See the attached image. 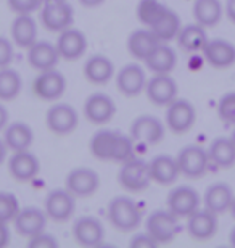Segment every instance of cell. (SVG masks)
I'll list each match as a JSON object with an SVG mask.
<instances>
[{
  "instance_id": "obj_1",
  "label": "cell",
  "mask_w": 235,
  "mask_h": 248,
  "mask_svg": "<svg viewBox=\"0 0 235 248\" xmlns=\"http://www.w3.org/2000/svg\"><path fill=\"white\" fill-rule=\"evenodd\" d=\"M108 219L123 232L136 231L142 222V211L131 197H116L108 205Z\"/></svg>"
},
{
  "instance_id": "obj_2",
  "label": "cell",
  "mask_w": 235,
  "mask_h": 248,
  "mask_svg": "<svg viewBox=\"0 0 235 248\" xmlns=\"http://www.w3.org/2000/svg\"><path fill=\"white\" fill-rule=\"evenodd\" d=\"M179 217L169 210H157L148 216L147 232L158 242V245L169 244L179 234Z\"/></svg>"
},
{
  "instance_id": "obj_3",
  "label": "cell",
  "mask_w": 235,
  "mask_h": 248,
  "mask_svg": "<svg viewBox=\"0 0 235 248\" xmlns=\"http://www.w3.org/2000/svg\"><path fill=\"white\" fill-rule=\"evenodd\" d=\"M181 174L188 177V179H198L208 171L209 156L208 150H204L200 145H187L184 147L179 155L176 156Z\"/></svg>"
},
{
  "instance_id": "obj_4",
  "label": "cell",
  "mask_w": 235,
  "mask_h": 248,
  "mask_svg": "<svg viewBox=\"0 0 235 248\" xmlns=\"http://www.w3.org/2000/svg\"><path fill=\"white\" fill-rule=\"evenodd\" d=\"M197 121V110L186 98H176L168 105L166 126L174 134H186Z\"/></svg>"
},
{
  "instance_id": "obj_5",
  "label": "cell",
  "mask_w": 235,
  "mask_h": 248,
  "mask_svg": "<svg viewBox=\"0 0 235 248\" xmlns=\"http://www.w3.org/2000/svg\"><path fill=\"white\" fill-rule=\"evenodd\" d=\"M74 197L68 188H55L47 195L44 208L48 219L55 222H66L73 217L76 202Z\"/></svg>"
},
{
  "instance_id": "obj_6",
  "label": "cell",
  "mask_w": 235,
  "mask_h": 248,
  "mask_svg": "<svg viewBox=\"0 0 235 248\" xmlns=\"http://www.w3.org/2000/svg\"><path fill=\"white\" fill-rule=\"evenodd\" d=\"M119 184L127 192H142L145 190L152 179H150L148 172V163H145L137 158H131V160L124 161L123 168L119 170Z\"/></svg>"
},
{
  "instance_id": "obj_7",
  "label": "cell",
  "mask_w": 235,
  "mask_h": 248,
  "mask_svg": "<svg viewBox=\"0 0 235 248\" xmlns=\"http://www.w3.org/2000/svg\"><path fill=\"white\" fill-rule=\"evenodd\" d=\"M47 127L57 136H68L79 124V116L76 110L68 103H57L47 110L46 115Z\"/></svg>"
},
{
  "instance_id": "obj_8",
  "label": "cell",
  "mask_w": 235,
  "mask_h": 248,
  "mask_svg": "<svg viewBox=\"0 0 235 248\" xmlns=\"http://www.w3.org/2000/svg\"><path fill=\"white\" fill-rule=\"evenodd\" d=\"M41 19L42 24L48 31L62 32L64 29L71 28L74 19L73 7L66 0H62V2H46L41 13Z\"/></svg>"
},
{
  "instance_id": "obj_9",
  "label": "cell",
  "mask_w": 235,
  "mask_h": 248,
  "mask_svg": "<svg viewBox=\"0 0 235 248\" xmlns=\"http://www.w3.org/2000/svg\"><path fill=\"white\" fill-rule=\"evenodd\" d=\"M166 127L161 120L152 115H142L134 120L131 126V137L134 142H141L145 145H157L164 139Z\"/></svg>"
},
{
  "instance_id": "obj_10",
  "label": "cell",
  "mask_w": 235,
  "mask_h": 248,
  "mask_svg": "<svg viewBox=\"0 0 235 248\" xmlns=\"http://www.w3.org/2000/svg\"><path fill=\"white\" fill-rule=\"evenodd\" d=\"M177 84L169 74H155L145 86L148 100L157 107H168L177 98Z\"/></svg>"
},
{
  "instance_id": "obj_11",
  "label": "cell",
  "mask_w": 235,
  "mask_h": 248,
  "mask_svg": "<svg viewBox=\"0 0 235 248\" xmlns=\"http://www.w3.org/2000/svg\"><path fill=\"white\" fill-rule=\"evenodd\" d=\"M32 91L42 100H58L66 91V78L55 68L41 71V74L32 82Z\"/></svg>"
},
{
  "instance_id": "obj_12",
  "label": "cell",
  "mask_w": 235,
  "mask_h": 248,
  "mask_svg": "<svg viewBox=\"0 0 235 248\" xmlns=\"http://www.w3.org/2000/svg\"><path fill=\"white\" fill-rule=\"evenodd\" d=\"M200 193L190 186H179L168 195V210L181 217H188L200 208Z\"/></svg>"
},
{
  "instance_id": "obj_13",
  "label": "cell",
  "mask_w": 235,
  "mask_h": 248,
  "mask_svg": "<svg viewBox=\"0 0 235 248\" xmlns=\"http://www.w3.org/2000/svg\"><path fill=\"white\" fill-rule=\"evenodd\" d=\"M100 187V176L91 168H74L66 176V188L76 198L92 197Z\"/></svg>"
},
{
  "instance_id": "obj_14",
  "label": "cell",
  "mask_w": 235,
  "mask_h": 248,
  "mask_svg": "<svg viewBox=\"0 0 235 248\" xmlns=\"http://www.w3.org/2000/svg\"><path fill=\"white\" fill-rule=\"evenodd\" d=\"M73 237L82 247H98L105 237L103 224L94 216H81L73 224Z\"/></svg>"
},
{
  "instance_id": "obj_15",
  "label": "cell",
  "mask_w": 235,
  "mask_h": 248,
  "mask_svg": "<svg viewBox=\"0 0 235 248\" xmlns=\"http://www.w3.org/2000/svg\"><path fill=\"white\" fill-rule=\"evenodd\" d=\"M202 53L213 68L227 69L235 64V46L226 39H209Z\"/></svg>"
},
{
  "instance_id": "obj_16",
  "label": "cell",
  "mask_w": 235,
  "mask_h": 248,
  "mask_svg": "<svg viewBox=\"0 0 235 248\" xmlns=\"http://www.w3.org/2000/svg\"><path fill=\"white\" fill-rule=\"evenodd\" d=\"M57 50L60 57L68 62L81 58L87 50V39L82 31L76 28H68L60 32L57 41Z\"/></svg>"
},
{
  "instance_id": "obj_17",
  "label": "cell",
  "mask_w": 235,
  "mask_h": 248,
  "mask_svg": "<svg viewBox=\"0 0 235 248\" xmlns=\"http://www.w3.org/2000/svg\"><path fill=\"white\" fill-rule=\"evenodd\" d=\"M187 231L195 240L203 242L211 239L218 231V215L206 208H198L193 215L187 217Z\"/></svg>"
},
{
  "instance_id": "obj_18",
  "label": "cell",
  "mask_w": 235,
  "mask_h": 248,
  "mask_svg": "<svg viewBox=\"0 0 235 248\" xmlns=\"http://www.w3.org/2000/svg\"><path fill=\"white\" fill-rule=\"evenodd\" d=\"M147 76L141 64H126L116 76V86L119 92L126 97H137L139 93L145 91L147 86Z\"/></svg>"
},
{
  "instance_id": "obj_19",
  "label": "cell",
  "mask_w": 235,
  "mask_h": 248,
  "mask_svg": "<svg viewBox=\"0 0 235 248\" xmlns=\"http://www.w3.org/2000/svg\"><path fill=\"white\" fill-rule=\"evenodd\" d=\"M41 163L37 156H34L29 150H19L13 152V155L8 160V171L13 179L19 182L32 181L39 174Z\"/></svg>"
},
{
  "instance_id": "obj_20",
  "label": "cell",
  "mask_w": 235,
  "mask_h": 248,
  "mask_svg": "<svg viewBox=\"0 0 235 248\" xmlns=\"http://www.w3.org/2000/svg\"><path fill=\"white\" fill-rule=\"evenodd\" d=\"M47 215L46 211L39 210L36 206H28L24 210H19V213L15 217V229L21 237H31L41 234L46 229L47 224Z\"/></svg>"
},
{
  "instance_id": "obj_21",
  "label": "cell",
  "mask_w": 235,
  "mask_h": 248,
  "mask_svg": "<svg viewBox=\"0 0 235 248\" xmlns=\"http://www.w3.org/2000/svg\"><path fill=\"white\" fill-rule=\"evenodd\" d=\"M148 172L152 182L159 186H171L181 176L177 160L171 155H158L148 161Z\"/></svg>"
},
{
  "instance_id": "obj_22",
  "label": "cell",
  "mask_w": 235,
  "mask_h": 248,
  "mask_svg": "<svg viewBox=\"0 0 235 248\" xmlns=\"http://www.w3.org/2000/svg\"><path fill=\"white\" fill-rule=\"evenodd\" d=\"M114 113H116V105L107 93H92L84 103V115L94 124L108 123L114 116Z\"/></svg>"
},
{
  "instance_id": "obj_23",
  "label": "cell",
  "mask_w": 235,
  "mask_h": 248,
  "mask_svg": "<svg viewBox=\"0 0 235 248\" xmlns=\"http://www.w3.org/2000/svg\"><path fill=\"white\" fill-rule=\"evenodd\" d=\"M57 46H52L47 41H37L28 48V62L37 71H47L57 66L60 60Z\"/></svg>"
},
{
  "instance_id": "obj_24",
  "label": "cell",
  "mask_w": 235,
  "mask_h": 248,
  "mask_svg": "<svg viewBox=\"0 0 235 248\" xmlns=\"http://www.w3.org/2000/svg\"><path fill=\"white\" fill-rule=\"evenodd\" d=\"M234 197L235 195L231 186L226 184V182H216V184L209 186L204 192V208L213 211L214 215H222V213L231 210Z\"/></svg>"
},
{
  "instance_id": "obj_25",
  "label": "cell",
  "mask_w": 235,
  "mask_h": 248,
  "mask_svg": "<svg viewBox=\"0 0 235 248\" xmlns=\"http://www.w3.org/2000/svg\"><path fill=\"white\" fill-rule=\"evenodd\" d=\"M84 76L89 82L103 86L114 76V64L105 55H92L84 64Z\"/></svg>"
},
{
  "instance_id": "obj_26",
  "label": "cell",
  "mask_w": 235,
  "mask_h": 248,
  "mask_svg": "<svg viewBox=\"0 0 235 248\" xmlns=\"http://www.w3.org/2000/svg\"><path fill=\"white\" fill-rule=\"evenodd\" d=\"M208 34L206 28H203L202 24L193 23L186 24L181 28V31L177 34V44L184 52L188 53H198L203 52L204 46L208 44Z\"/></svg>"
},
{
  "instance_id": "obj_27",
  "label": "cell",
  "mask_w": 235,
  "mask_h": 248,
  "mask_svg": "<svg viewBox=\"0 0 235 248\" xmlns=\"http://www.w3.org/2000/svg\"><path fill=\"white\" fill-rule=\"evenodd\" d=\"M12 41L21 48H29L37 42V24L31 15H18L12 23Z\"/></svg>"
},
{
  "instance_id": "obj_28",
  "label": "cell",
  "mask_w": 235,
  "mask_h": 248,
  "mask_svg": "<svg viewBox=\"0 0 235 248\" xmlns=\"http://www.w3.org/2000/svg\"><path fill=\"white\" fill-rule=\"evenodd\" d=\"M176 63H177L176 52L164 42L158 44L157 48L145 60L147 68L155 74H169L176 68Z\"/></svg>"
},
{
  "instance_id": "obj_29",
  "label": "cell",
  "mask_w": 235,
  "mask_h": 248,
  "mask_svg": "<svg viewBox=\"0 0 235 248\" xmlns=\"http://www.w3.org/2000/svg\"><path fill=\"white\" fill-rule=\"evenodd\" d=\"M158 44L161 42L152 32V29H137L127 39V48L131 55L142 62L147 60V57L157 48Z\"/></svg>"
},
{
  "instance_id": "obj_30",
  "label": "cell",
  "mask_w": 235,
  "mask_h": 248,
  "mask_svg": "<svg viewBox=\"0 0 235 248\" xmlns=\"http://www.w3.org/2000/svg\"><path fill=\"white\" fill-rule=\"evenodd\" d=\"M224 16V7L221 0H195L193 2V18L195 23L203 28H213Z\"/></svg>"
},
{
  "instance_id": "obj_31",
  "label": "cell",
  "mask_w": 235,
  "mask_h": 248,
  "mask_svg": "<svg viewBox=\"0 0 235 248\" xmlns=\"http://www.w3.org/2000/svg\"><path fill=\"white\" fill-rule=\"evenodd\" d=\"M208 156L213 165L219 168H232L235 165V143L231 137H218L208 148Z\"/></svg>"
},
{
  "instance_id": "obj_32",
  "label": "cell",
  "mask_w": 235,
  "mask_h": 248,
  "mask_svg": "<svg viewBox=\"0 0 235 248\" xmlns=\"http://www.w3.org/2000/svg\"><path fill=\"white\" fill-rule=\"evenodd\" d=\"M3 140L7 143L8 150H28L34 140V132L26 123H12L5 127Z\"/></svg>"
},
{
  "instance_id": "obj_33",
  "label": "cell",
  "mask_w": 235,
  "mask_h": 248,
  "mask_svg": "<svg viewBox=\"0 0 235 248\" xmlns=\"http://www.w3.org/2000/svg\"><path fill=\"white\" fill-rule=\"evenodd\" d=\"M182 23L179 15L171 8H166V12L163 13V16L158 19L153 26H150L152 32L157 36V39L159 42L168 44L172 39H177V34L181 31Z\"/></svg>"
},
{
  "instance_id": "obj_34",
  "label": "cell",
  "mask_w": 235,
  "mask_h": 248,
  "mask_svg": "<svg viewBox=\"0 0 235 248\" xmlns=\"http://www.w3.org/2000/svg\"><path fill=\"white\" fill-rule=\"evenodd\" d=\"M23 81L18 71L13 68H0V100L10 102L15 100L21 92Z\"/></svg>"
},
{
  "instance_id": "obj_35",
  "label": "cell",
  "mask_w": 235,
  "mask_h": 248,
  "mask_svg": "<svg viewBox=\"0 0 235 248\" xmlns=\"http://www.w3.org/2000/svg\"><path fill=\"white\" fill-rule=\"evenodd\" d=\"M118 132L108 131H98L94 134V137L91 139V152L97 160L102 161H111V153L114 147V140H116Z\"/></svg>"
},
{
  "instance_id": "obj_36",
  "label": "cell",
  "mask_w": 235,
  "mask_h": 248,
  "mask_svg": "<svg viewBox=\"0 0 235 248\" xmlns=\"http://www.w3.org/2000/svg\"><path fill=\"white\" fill-rule=\"evenodd\" d=\"M166 8L168 7H164L158 0H141L137 5V18H139V21L150 28L163 16Z\"/></svg>"
},
{
  "instance_id": "obj_37",
  "label": "cell",
  "mask_w": 235,
  "mask_h": 248,
  "mask_svg": "<svg viewBox=\"0 0 235 248\" xmlns=\"http://www.w3.org/2000/svg\"><path fill=\"white\" fill-rule=\"evenodd\" d=\"M131 158H134V139L131 136H124V134L118 132L111 153V161L124 163Z\"/></svg>"
},
{
  "instance_id": "obj_38",
  "label": "cell",
  "mask_w": 235,
  "mask_h": 248,
  "mask_svg": "<svg viewBox=\"0 0 235 248\" xmlns=\"http://www.w3.org/2000/svg\"><path fill=\"white\" fill-rule=\"evenodd\" d=\"M19 210V202L13 193L0 192V222H13Z\"/></svg>"
},
{
  "instance_id": "obj_39",
  "label": "cell",
  "mask_w": 235,
  "mask_h": 248,
  "mask_svg": "<svg viewBox=\"0 0 235 248\" xmlns=\"http://www.w3.org/2000/svg\"><path fill=\"white\" fill-rule=\"evenodd\" d=\"M218 115L224 123L235 126V92H229L221 97L218 103Z\"/></svg>"
},
{
  "instance_id": "obj_40",
  "label": "cell",
  "mask_w": 235,
  "mask_h": 248,
  "mask_svg": "<svg viewBox=\"0 0 235 248\" xmlns=\"http://www.w3.org/2000/svg\"><path fill=\"white\" fill-rule=\"evenodd\" d=\"M8 7L18 15H31L32 12H36L37 8H41L44 5V0H7Z\"/></svg>"
},
{
  "instance_id": "obj_41",
  "label": "cell",
  "mask_w": 235,
  "mask_h": 248,
  "mask_svg": "<svg viewBox=\"0 0 235 248\" xmlns=\"http://www.w3.org/2000/svg\"><path fill=\"white\" fill-rule=\"evenodd\" d=\"M13 42L0 36V68H7L13 62Z\"/></svg>"
},
{
  "instance_id": "obj_42",
  "label": "cell",
  "mask_w": 235,
  "mask_h": 248,
  "mask_svg": "<svg viewBox=\"0 0 235 248\" xmlns=\"http://www.w3.org/2000/svg\"><path fill=\"white\" fill-rule=\"evenodd\" d=\"M29 247L31 248H57L58 242L53 235L47 234V232H41V234L29 239Z\"/></svg>"
},
{
  "instance_id": "obj_43",
  "label": "cell",
  "mask_w": 235,
  "mask_h": 248,
  "mask_svg": "<svg viewBox=\"0 0 235 248\" xmlns=\"http://www.w3.org/2000/svg\"><path fill=\"white\" fill-rule=\"evenodd\" d=\"M131 247L132 248H152V247H158V242L155 240L148 232H143V234H136L132 237Z\"/></svg>"
},
{
  "instance_id": "obj_44",
  "label": "cell",
  "mask_w": 235,
  "mask_h": 248,
  "mask_svg": "<svg viewBox=\"0 0 235 248\" xmlns=\"http://www.w3.org/2000/svg\"><path fill=\"white\" fill-rule=\"evenodd\" d=\"M10 242V229L7 222H0V248L7 247Z\"/></svg>"
},
{
  "instance_id": "obj_45",
  "label": "cell",
  "mask_w": 235,
  "mask_h": 248,
  "mask_svg": "<svg viewBox=\"0 0 235 248\" xmlns=\"http://www.w3.org/2000/svg\"><path fill=\"white\" fill-rule=\"evenodd\" d=\"M224 13H226V16L235 24V0H227L226 8H224Z\"/></svg>"
},
{
  "instance_id": "obj_46",
  "label": "cell",
  "mask_w": 235,
  "mask_h": 248,
  "mask_svg": "<svg viewBox=\"0 0 235 248\" xmlns=\"http://www.w3.org/2000/svg\"><path fill=\"white\" fill-rule=\"evenodd\" d=\"M8 110L0 103V131H5V127L8 126Z\"/></svg>"
},
{
  "instance_id": "obj_47",
  "label": "cell",
  "mask_w": 235,
  "mask_h": 248,
  "mask_svg": "<svg viewBox=\"0 0 235 248\" xmlns=\"http://www.w3.org/2000/svg\"><path fill=\"white\" fill-rule=\"evenodd\" d=\"M105 0H79V3L84 5V7H89V8H94V7H98L102 5Z\"/></svg>"
},
{
  "instance_id": "obj_48",
  "label": "cell",
  "mask_w": 235,
  "mask_h": 248,
  "mask_svg": "<svg viewBox=\"0 0 235 248\" xmlns=\"http://www.w3.org/2000/svg\"><path fill=\"white\" fill-rule=\"evenodd\" d=\"M7 152H8V147L5 143L3 139H0V165L3 163V160L7 158Z\"/></svg>"
},
{
  "instance_id": "obj_49",
  "label": "cell",
  "mask_w": 235,
  "mask_h": 248,
  "mask_svg": "<svg viewBox=\"0 0 235 248\" xmlns=\"http://www.w3.org/2000/svg\"><path fill=\"white\" fill-rule=\"evenodd\" d=\"M229 242H231V245H232V247H235V226L232 227L231 235H229Z\"/></svg>"
},
{
  "instance_id": "obj_50",
  "label": "cell",
  "mask_w": 235,
  "mask_h": 248,
  "mask_svg": "<svg viewBox=\"0 0 235 248\" xmlns=\"http://www.w3.org/2000/svg\"><path fill=\"white\" fill-rule=\"evenodd\" d=\"M232 213V216H234V219H235V197H234V202H232V205H231V210H229Z\"/></svg>"
},
{
  "instance_id": "obj_51",
  "label": "cell",
  "mask_w": 235,
  "mask_h": 248,
  "mask_svg": "<svg viewBox=\"0 0 235 248\" xmlns=\"http://www.w3.org/2000/svg\"><path fill=\"white\" fill-rule=\"evenodd\" d=\"M231 139H232V142L235 143V129H234V131H232V134H231Z\"/></svg>"
},
{
  "instance_id": "obj_52",
  "label": "cell",
  "mask_w": 235,
  "mask_h": 248,
  "mask_svg": "<svg viewBox=\"0 0 235 248\" xmlns=\"http://www.w3.org/2000/svg\"><path fill=\"white\" fill-rule=\"evenodd\" d=\"M46 2H62V0H44V3Z\"/></svg>"
}]
</instances>
